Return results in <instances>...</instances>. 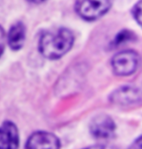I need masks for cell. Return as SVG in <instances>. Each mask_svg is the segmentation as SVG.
<instances>
[{"label":"cell","mask_w":142,"mask_h":149,"mask_svg":"<svg viewBox=\"0 0 142 149\" xmlns=\"http://www.w3.org/2000/svg\"><path fill=\"white\" fill-rule=\"evenodd\" d=\"M73 43L74 36L71 31L60 28L44 33L39 42V49L44 57L58 59L70 50Z\"/></svg>","instance_id":"6da1fadb"},{"label":"cell","mask_w":142,"mask_h":149,"mask_svg":"<svg viewBox=\"0 0 142 149\" xmlns=\"http://www.w3.org/2000/svg\"><path fill=\"white\" fill-rule=\"evenodd\" d=\"M112 0H76L77 13L86 20H94L110 10Z\"/></svg>","instance_id":"7a4b0ae2"},{"label":"cell","mask_w":142,"mask_h":149,"mask_svg":"<svg viewBox=\"0 0 142 149\" xmlns=\"http://www.w3.org/2000/svg\"><path fill=\"white\" fill-rule=\"evenodd\" d=\"M140 63L139 54L132 50L119 52L112 60V66L114 73L119 76H128L137 70Z\"/></svg>","instance_id":"3957f363"},{"label":"cell","mask_w":142,"mask_h":149,"mask_svg":"<svg viewBox=\"0 0 142 149\" xmlns=\"http://www.w3.org/2000/svg\"><path fill=\"white\" fill-rule=\"evenodd\" d=\"M90 130L95 139L107 140L114 136L116 125L110 116L105 114L99 115L92 119L90 125Z\"/></svg>","instance_id":"277c9868"},{"label":"cell","mask_w":142,"mask_h":149,"mask_svg":"<svg viewBox=\"0 0 142 149\" xmlns=\"http://www.w3.org/2000/svg\"><path fill=\"white\" fill-rule=\"evenodd\" d=\"M60 141L53 133L35 132L28 137L24 149H60Z\"/></svg>","instance_id":"5b68a950"},{"label":"cell","mask_w":142,"mask_h":149,"mask_svg":"<svg viewBox=\"0 0 142 149\" xmlns=\"http://www.w3.org/2000/svg\"><path fill=\"white\" fill-rule=\"evenodd\" d=\"M110 101L119 105L142 104V91L132 86H123L112 93Z\"/></svg>","instance_id":"8992f818"},{"label":"cell","mask_w":142,"mask_h":149,"mask_svg":"<svg viewBox=\"0 0 142 149\" xmlns=\"http://www.w3.org/2000/svg\"><path fill=\"white\" fill-rule=\"evenodd\" d=\"M19 132L15 123L5 120L0 125V149H18Z\"/></svg>","instance_id":"52a82bcc"},{"label":"cell","mask_w":142,"mask_h":149,"mask_svg":"<svg viewBox=\"0 0 142 149\" xmlns=\"http://www.w3.org/2000/svg\"><path fill=\"white\" fill-rule=\"evenodd\" d=\"M25 40V27L22 22H17L13 24L9 30L8 42L10 48L13 50H18L22 48Z\"/></svg>","instance_id":"ba28073f"},{"label":"cell","mask_w":142,"mask_h":149,"mask_svg":"<svg viewBox=\"0 0 142 149\" xmlns=\"http://www.w3.org/2000/svg\"><path fill=\"white\" fill-rule=\"evenodd\" d=\"M132 38V33L128 31H123L117 35L116 38L114 41L113 45L114 46H119L121 44L130 40Z\"/></svg>","instance_id":"9c48e42d"},{"label":"cell","mask_w":142,"mask_h":149,"mask_svg":"<svg viewBox=\"0 0 142 149\" xmlns=\"http://www.w3.org/2000/svg\"><path fill=\"white\" fill-rule=\"evenodd\" d=\"M132 13L134 19L142 27V0H139L133 7Z\"/></svg>","instance_id":"30bf717a"},{"label":"cell","mask_w":142,"mask_h":149,"mask_svg":"<svg viewBox=\"0 0 142 149\" xmlns=\"http://www.w3.org/2000/svg\"><path fill=\"white\" fill-rule=\"evenodd\" d=\"M5 34L2 28L0 26V56L2 54L3 49H4Z\"/></svg>","instance_id":"8fae6325"},{"label":"cell","mask_w":142,"mask_h":149,"mask_svg":"<svg viewBox=\"0 0 142 149\" xmlns=\"http://www.w3.org/2000/svg\"><path fill=\"white\" fill-rule=\"evenodd\" d=\"M84 149H122L119 147L110 146V145H95V146H92L85 148Z\"/></svg>","instance_id":"7c38bea8"},{"label":"cell","mask_w":142,"mask_h":149,"mask_svg":"<svg viewBox=\"0 0 142 149\" xmlns=\"http://www.w3.org/2000/svg\"><path fill=\"white\" fill-rule=\"evenodd\" d=\"M130 149H142V135L134 141Z\"/></svg>","instance_id":"4fadbf2b"},{"label":"cell","mask_w":142,"mask_h":149,"mask_svg":"<svg viewBox=\"0 0 142 149\" xmlns=\"http://www.w3.org/2000/svg\"><path fill=\"white\" fill-rule=\"evenodd\" d=\"M33 1H34L35 3H42V2H44V1H46V0H33Z\"/></svg>","instance_id":"5bb4252c"}]
</instances>
